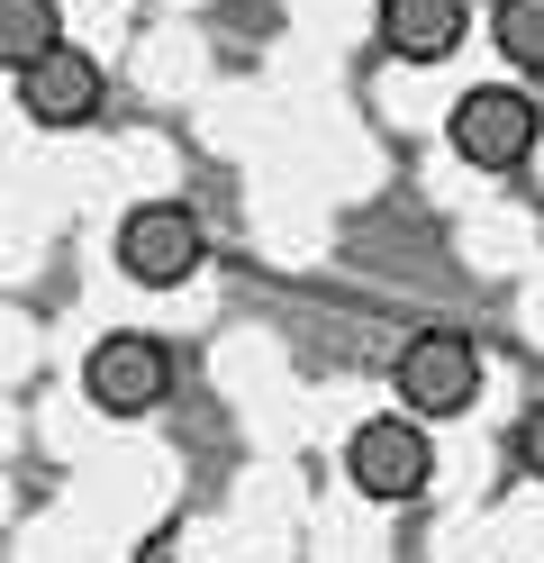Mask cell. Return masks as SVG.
<instances>
[{
    "label": "cell",
    "mask_w": 544,
    "mask_h": 563,
    "mask_svg": "<svg viewBox=\"0 0 544 563\" xmlns=\"http://www.w3.org/2000/svg\"><path fill=\"white\" fill-rule=\"evenodd\" d=\"M345 482H354L373 509H409L418 490L435 482V437H426V418H409V409L363 418V428L345 437Z\"/></svg>",
    "instance_id": "cell-1"
},
{
    "label": "cell",
    "mask_w": 544,
    "mask_h": 563,
    "mask_svg": "<svg viewBox=\"0 0 544 563\" xmlns=\"http://www.w3.org/2000/svg\"><path fill=\"white\" fill-rule=\"evenodd\" d=\"M390 391L409 418H463L471 400H481V345H471L463 328H418L409 345H399V364H390Z\"/></svg>",
    "instance_id": "cell-2"
},
{
    "label": "cell",
    "mask_w": 544,
    "mask_h": 563,
    "mask_svg": "<svg viewBox=\"0 0 544 563\" xmlns=\"http://www.w3.org/2000/svg\"><path fill=\"white\" fill-rule=\"evenodd\" d=\"M109 255H119V273L136 291H181V282L209 264V228L181 200H136L119 219V245H109Z\"/></svg>",
    "instance_id": "cell-3"
},
{
    "label": "cell",
    "mask_w": 544,
    "mask_h": 563,
    "mask_svg": "<svg viewBox=\"0 0 544 563\" xmlns=\"http://www.w3.org/2000/svg\"><path fill=\"white\" fill-rule=\"evenodd\" d=\"M445 136H454V155H463V164H481V173H518V164L544 146V110H535L518 82H471V91L454 100Z\"/></svg>",
    "instance_id": "cell-4"
},
{
    "label": "cell",
    "mask_w": 544,
    "mask_h": 563,
    "mask_svg": "<svg viewBox=\"0 0 544 563\" xmlns=\"http://www.w3.org/2000/svg\"><path fill=\"white\" fill-rule=\"evenodd\" d=\"M82 391H91L100 418H145V409H164V391H173V355H164V336H145V328L100 336L91 355H82Z\"/></svg>",
    "instance_id": "cell-5"
},
{
    "label": "cell",
    "mask_w": 544,
    "mask_h": 563,
    "mask_svg": "<svg viewBox=\"0 0 544 563\" xmlns=\"http://www.w3.org/2000/svg\"><path fill=\"white\" fill-rule=\"evenodd\" d=\"M10 91H19L27 128L64 136V128H91V119H100V100H109V74H100V55L64 46V55H46V64H36V74H19Z\"/></svg>",
    "instance_id": "cell-6"
},
{
    "label": "cell",
    "mask_w": 544,
    "mask_h": 563,
    "mask_svg": "<svg viewBox=\"0 0 544 563\" xmlns=\"http://www.w3.org/2000/svg\"><path fill=\"white\" fill-rule=\"evenodd\" d=\"M471 10L463 0H381V55L390 64H445L463 46Z\"/></svg>",
    "instance_id": "cell-7"
},
{
    "label": "cell",
    "mask_w": 544,
    "mask_h": 563,
    "mask_svg": "<svg viewBox=\"0 0 544 563\" xmlns=\"http://www.w3.org/2000/svg\"><path fill=\"white\" fill-rule=\"evenodd\" d=\"M46 55H64V10L55 0H0V74H36Z\"/></svg>",
    "instance_id": "cell-8"
},
{
    "label": "cell",
    "mask_w": 544,
    "mask_h": 563,
    "mask_svg": "<svg viewBox=\"0 0 544 563\" xmlns=\"http://www.w3.org/2000/svg\"><path fill=\"white\" fill-rule=\"evenodd\" d=\"M490 46L518 74H544V0H490Z\"/></svg>",
    "instance_id": "cell-9"
},
{
    "label": "cell",
    "mask_w": 544,
    "mask_h": 563,
    "mask_svg": "<svg viewBox=\"0 0 544 563\" xmlns=\"http://www.w3.org/2000/svg\"><path fill=\"white\" fill-rule=\"evenodd\" d=\"M508 454H518V464H526V473L544 482V400H535V409L518 418V437H508Z\"/></svg>",
    "instance_id": "cell-10"
},
{
    "label": "cell",
    "mask_w": 544,
    "mask_h": 563,
    "mask_svg": "<svg viewBox=\"0 0 544 563\" xmlns=\"http://www.w3.org/2000/svg\"><path fill=\"white\" fill-rule=\"evenodd\" d=\"M373 10H381V0H373Z\"/></svg>",
    "instance_id": "cell-11"
}]
</instances>
